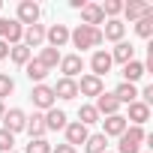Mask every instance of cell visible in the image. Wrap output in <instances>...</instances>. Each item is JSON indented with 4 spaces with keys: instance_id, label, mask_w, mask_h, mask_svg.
Returning a JSON list of instances; mask_svg holds the SVG:
<instances>
[{
    "instance_id": "cell-37",
    "label": "cell",
    "mask_w": 153,
    "mask_h": 153,
    "mask_svg": "<svg viewBox=\"0 0 153 153\" xmlns=\"http://www.w3.org/2000/svg\"><path fill=\"white\" fill-rule=\"evenodd\" d=\"M3 57H9V45H6L3 39H0V60H3Z\"/></svg>"
},
{
    "instance_id": "cell-5",
    "label": "cell",
    "mask_w": 153,
    "mask_h": 153,
    "mask_svg": "<svg viewBox=\"0 0 153 153\" xmlns=\"http://www.w3.org/2000/svg\"><path fill=\"white\" fill-rule=\"evenodd\" d=\"M123 15H126L129 21H141V18L153 15V6L144 3V0H129V3H123Z\"/></svg>"
},
{
    "instance_id": "cell-35",
    "label": "cell",
    "mask_w": 153,
    "mask_h": 153,
    "mask_svg": "<svg viewBox=\"0 0 153 153\" xmlns=\"http://www.w3.org/2000/svg\"><path fill=\"white\" fill-rule=\"evenodd\" d=\"M51 153H78V150L69 147V144H57V147H51Z\"/></svg>"
},
{
    "instance_id": "cell-21",
    "label": "cell",
    "mask_w": 153,
    "mask_h": 153,
    "mask_svg": "<svg viewBox=\"0 0 153 153\" xmlns=\"http://www.w3.org/2000/svg\"><path fill=\"white\" fill-rule=\"evenodd\" d=\"M144 72H147V69H144V63L129 60V63L123 66V81H126V84H135L138 78H144Z\"/></svg>"
},
{
    "instance_id": "cell-16",
    "label": "cell",
    "mask_w": 153,
    "mask_h": 153,
    "mask_svg": "<svg viewBox=\"0 0 153 153\" xmlns=\"http://www.w3.org/2000/svg\"><path fill=\"white\" fill-rule=\"evenodd\" d=\"M42 42H45V27H42V24H30V27H24L21 45H27V48H36V45H42Z\"/></svg>"
},
{
    "instance_id": "cell-4",
    "label": "cell",
    "mask_w": 153,
    "mask_h": 153,
    "mask_svg": "<svg viewBox=\"0 0 153 153\" xmlns=\"http://www.w3.org/2000/svg\"><path fill=\"white\" fill-rule=\"evenodd\" d=\"M24 126H27V114L21 111V108H9L6 114H3V129L6 132H24Z\"/></svg>"
},
{
    "instance_id": "cell-10",
    "label": "cell",
    "mask_w": 153,
    "mask_h": 153,
    "mask_svg": "<svg viewBox=\"0 0 153 153\" xmlns=\"http://www.w3.org/2000/svg\"><path fill=\"white\" fill-rule=\"evenodd\" d=\"M87 126H81L78 120H75V123H66V144L69 147H75V150H78V144H84L87 141Z\"/></svg>"
},
{
    "instance_id": "cell-40",
    "label": "cell",
    "mask_w": 153,
    "mask_h": 153,
    "mask_svg": "<svg viewBox=\"0 0 153 153\" xmlns=\"http://www.w3.org/2000/svg\"><path fill=\"white\" fill-rule=\"evenodd\" d=\"M0 6H3V3H0Z\"/></svg>"
},
{
    "instance_id": "cell-17",
    "label": "cell",
    "mask_w": 153,
    "mask_h": 153,
    "mask_svg": "<svg viewBox=\"0 0 153 153\" xmlns=\"http://www.w3.org/2000/svg\"><path fill=\"white\" fill-rule=\"evenodd\" d=\"M132 120V126H144L147 120H150V105H144V102H129V117H126V123Z\"/></svg>"
},
{
    "instance_id": "cell-6",
    "label": "cell",
    "mask_w": 153,
    "mask_h": 153,
    "mask_svg": "<svg viewBox=\"0 0 153 153\" xmlns=\"http://www.w3.org/2000/svg\"><path fill=\"white\" fill-rule=\"evenodd\" d=\"M15 21H18L21 27H24V24H27V27H30V24H39V6L33 3V0H21V3H18V18H15Z\"/></svg>"
},
{
    "instance_id": "cell-39",
    "label": "cell",
    "mask_w": 153,
    "mask_h": 153,
    "mask_svg": "<svg viewBox=\"0 0 153 153\" xmlns=\"http://www.w3.org/2000/svg\"><path fill=\"white\" fill-rule=\"evenodd\" d=\"M9 153H15V150H9Z\"/></svg>"
},
{
    "instance_id": "cell-31",
    "label": "cell",
    "mask_w": 153,
    "mask_h": 153,
    "mask_svg": "<svg viewBox=\"0 0 153 153\" xmlns=\"http://www.w3.org/2000/svg\"><path fill=\"white\" fill-rule=\"evenodd\" d=\"M120 12H123V0H105V3H102V15L117 18Z\"/></svg>"
},
{
    "instance_id": "cell-36",
    "label": "cell",
    "mask_w": 153,
    "mask_h": 153,
    "mask_svg": "<svg viewBox=\"0 0 153 153\" xmlns=\"http://www.w3.org/2000/svg\"><path fill=\"white\" fill-rule=\"evenodd\" d=\"M9 21H12V18H0V39H6V33H9Z\"/></svg>"
},
{
    "instance_id": "cell-9",
    "label": "cell",
    "mask_w": 153,
    "mask_h": 153,
    "mask_svg": "<svg viewBox=\"0 0 153 153\" xmlns=\"http://www.w3.org/2000/svg\"><path fill=\"white\" fill-rule=\"evenodd\" d=\"M75 84H78L81 96H99V93H105L102 78H96V75H81V81H75Z\"/></svg>"
},
{
    "instance_id": "cell-24",
    "label": "cell",
    "mask_w": 153,
    "mask_h": 153,
    "mask_svg": "<svg viewBox=\"0 0 153 153\" xmlns=\"http://www.w3.org/2000/svg\"><path fill=\"white\" fill-rule=\"evenodd\" d=\"M105 147H108V138H105L102 132L87 135V141H84V150H87V153H105Z\"/></svg>"
},
{
    "instance_id": "cell-41",
    "label": "cell",
    "mask_w": 153,
    "mask_h": 153,
    "mask_svg": "<svg viewBox=\"0 0 153 153\" xmlns=\"http://www.w3.org/2000/svg\"><path fill=\"white\" fill-rule=\"evenodd\" d=\"M105 153H108V150H105Z\"/></svg>"
},
{
    "instance_id": "cell-12",
    "label": "cell",
    "mask_w": 153,
    "mask_h": 153,
    "mask_svg": "<svg viewBox=\"0 0 153 153\" xmlns=\"http://www.w3.org/2000/svg\"><path fill=\"white\" fill-rule=\"evenodd\" d=\"M93 108H96V114H102V117H111V114H117V111H120V102L114 99V93H99Z\"/></svg>"
},
{
    "instance_id": "cell-11",
    "label": "cell",
    "mask_w": 153,
    "mask_h": 153,
    "mask_svg": "<svg viewBox=\"0 0 153 153\" xmlns=\"http://www.w3.org/2000/svg\"><path fill=\"white\" fill-rule=\"evenodd\" d=\"M45 39H48V45H51V48H57V51H60V48L69 42V27H66V24H54V27H48V30H45Z\"/></svg>"
},
{
    "instance_id": "cell-38",
    "label": "cell",
    "mask_w": 153,
    "mask_h": 153,
    "mask_svg": "<svg viewBox=\"0 0 153 153\" xmlns=\"http://www.w3.org/2000/svg\"><path fill=\"white\" fill-rule=\"evenodd\" d=\"M3 114H6V105H3V102H0V120H3Z\"/></svg>"
},
{
    "instance_id": "cell-14",
    "label": "cell",
    "mask_w": 153,
    "mask_h": 153,
    "mask_svg": "<svg viewBox=\"0 0 153 153\" xmlns=\"http://www.w3.org/2000/svg\"><path fill=\"white\" fill-rule=\"evenodd\" d=\"M81 21H84L87 27H99V24H105L102 6H99V3H87V6L81 9Z\"/></svg>"
},
{
    "instance_id": "cell-3",
    "label": "cell",
    "mask_w": 153,
    "mask_h": 153,
    "mask_svg": "<svg viewBox=\"0 0 153 153\" xmlns=\"http://www.w3.org/2000/svg\"><path fill=\"white\" fill-rule=\"evenodd\" d=\"M30 99H33V105L36 108H42V111H48V108H54V90L48 87V84H36L33 87V93H30Z\"/></svg>"
},
{
    "instance_id": "cell-29",
    "label": "cell",
    "mask_w": 153,
    "mask_h": 153,
    "mask_svg": "<svg viewBox=\"0 0 153 153\" xmlns=\"http://www.w3.org/2000/svg\"><path fill=\"white\" fill-rule=\"evenodd\" d=\"M135 33H138L141 39H150V36H153V15H147V18L135 21Z\"/></svg>"
},
{
    "instance_id": "cell-2",
    "label": "cell",
    "mask_w": 153,
    "mask_h": 153,
    "mask_svg": "<svg viewBox=\"0 0 153 153\" xmlns=\"http://www.w3.org/2000/svg\"><path fill=\"white\" fill-rule=\"evenodd\" d=\"M144 138H147L144 126H126V132L120 135V150L117 153H141Z\"/></svg>"
},
{
    "instance_id": "cell-33",
    "label": "cell",
    "mask_w": 153,
    "mask_h": 153,
    "mask_svg": "<svg viewBox=\"0 0 153 153\" xmlns=\"http://www.w3.org/2000/svg\"><path fill=\"white\" fill-rule=\"evenodd\" d=\"M12 144H15V135H12V132H6V129H0V153H9V150H12Z\"/></svg>"
},
{
    "instance_id": "cell-7",
    "label": "cell",
    "mask_w": 153,
    "mask_h": 153,
    "mask_svg": "<svg viewBox=\"0 0 153 153\" xmlns=\"http://www.w3.org/2000/svg\"><path fill=\"white\" fill-rule=\"evenodd\" d=\"M81 69H84V57H81V54H66V57H60L63 78H72V81H75V75H78Z\"/></svg>"
},
{
    "instance_id": "cell-30",
    "label": "cell",
    "mask_w": 153,
    "mask_h": 153,
    "mask_svg": "<svg viewBox=\"0 0 153 153\" xmlns=\"http://www.w3.org/2000/svg\"><path fill=\"white\" fill-rule=\"evenodd\" d=\"M24 153H51V144L45 138H30V144L24 147Z\"/></svg>"
},
{
    "instance_id": "cell-28",
    "label": "cell",
    "mask_w": 153,
    "mask_h": 153,
    "mask_svg": "<svg viewBox=\"0 0 153 153\" xmlns=\"http://www.w3.org/2000/svg\"><path fill=\"white\" fill-rule=\"evenodd\" d=\"M96 120H99V114H96L93 105H81V108H78V123H81V126H90V123H96Z\"/></svg>"
},
{
    "instance_id": "cell-22",
    "label": "cell",
    "mask_w": 153,
    "mask_h": 153,
    "mask_svg": "<svg viewBox=\"0 0 153 153\" xmlns=\"http://www.w3.org/2000/svg\"><path fill=\"white\" fill-rule=\"evenodd\" d=\"M45 129H66V111L48 108V114H45Z\"/></svg>"
},
{
    "instance_id": "cell-8",
    "label": "cell",
    "mask_w": 153,
    "mask_h": 153,
    "mask_svg": "<svg viewBox=\"0 0 153 153\" xmlns=\"http://www.w3.org/2000/svg\"><path fill=\"white\" fill-rule=\"evenodd\" d=\"M90 69H93L90 75H96V78L108 75V72H111V54H108V51H102V48H99V51H93V57H90Z\"/></svg>"
},
{
    "instance_id": "cell-32",
    "label": "cell",
    "mask_w": 153,
    "mask_h": 153,
    "mask_svg": "<svg viewBox=\"0 0 153 153\" xmlns=\"http://www.w3.org/2000/svg\"><path fill=\"white\" fill-rule=\"evenodd\" d=\"M15 90V81L9 78V75H3V72H0V102H3V96H9Z\"/></svg>"
},
{
    "instance_id": "cell-19",
    "label": "cell",
    "mask_w": 153,
    "mask_h": 153,
    "mask_svg": "<svg viewBox=\"0 0 153 153\" xmlns=\"http://www.w3.org/2000/svg\"><path fill=\"white\" fill-rule=\"evenodd\" d=\"M108 54H111V63H123V66H126L129 60H135V48H132L129 42H117L114 51H108Z\"/></svg>"
},
{
    "instance_id": "cell-27",
    "label": "cell",
    "mask_w": 153,
    "mask_h": 153,
    "mask_svg": "<svg viewBox=\"0 0 153 153\" xmlns=\"http://www.w3.org/2000/svg\"><path fill=\"white\" fill-rule=\"evenodd\" d=\"M9 57H12V63L27 66V63H30V48H27V45H12V48H9Z\"/></svg>"
},
{
    "instance_id": "cell-1",
    "label": "cell",
    "mask_w": 153,
    "mask_h": 153,
    "mask_svg": "<svg viewBox=\"0 0 153 153\" xmlns=\"http://www.w3.org/2000/svg\"><path fill=\"white\" fill-rule=\"evenodd\" d=\"M69 42L75 45V48H96V45H102L105 39H102V30L99 27H87V24H78L72 33H69Z\"/></svg>"
},
{
    "instance_id": "cell-26",
    "label": "cell",
    "mask_w": 153,
    "mask_h": 153,
    "mask_svg": "<svg viewBox=\"0 0 153 153\" xmlns=\"http://www.w3.org/2000/svg\"><path fill=\"white\" fill-rule=\"evenodd\" d=\"M36 60H39V63H42V66H45V69H54V66H57V63H60V51H57V48H51V45H48V48H42V54H39V57H36Z\"/></svg>"
},
{
    "instance_id": "cell-23",
    "label": "cell",
    "mask_w": 153,
    "mask_h": 153,
    "mask_svg": "<svg viewBox=\"0 0 153 153\" xmlns=\"http://www.w3.org/2000/svg\"><path fill=\"white\" fill-rule=\"evenodd\" d=\"M27 132H30V138H42L48 129H45V114H33V117H27V126H24Z\"/></svg>"
},
{
    "instance_id": "cell-15",
    "label": "cell",
    "mask_w": 153,
    "mask_h": 153,
    "mask_svg": "<svg viewBox=\"0 0 153 153\" xmlns=\"http://www.w3.org/2000/svg\"><path fill=\"white\" fill-rule=\"evenodd\" d=\"M123 33H126V24L120 18H108L105 21V30H102V39L108 42H123Z\"/></svg>"
},
{
    "instance_id": "cell-13",
    "label": "cell",
    "mask_w": 153,
    "mask_h": 153,
    "mask_svg": "<svg viewBox=\"0 0 153 153\" xmlns=\"http://www.w3.org/2000/svg\"><path fill=\"white\" fill-rule=\"evenodd\" d=\"M126 126H129V123H126L123 114H111V117L102 120V135H105V138H108V135H117V138H120V135L126 132Z\"/></svg>"
},
{
    "instance_id": "cell-20",
    "label": "cell",
    "mask_w": 153,
    "mask_h": 153,
    "mask_svg": "<svg viewBox=\"0 0 153 153\" xmlns=\"http://www.w3.org/2000/svg\"><path fill=\"white\" fill-rule=\"evenodd\" d=\"M114 99L120 102V105H129V102H138V90H135V84H117V90H114Z\"/></svg>"
},
{
    "instance_id": "cell-18",
    "label": "cell",
    "mask_w": 153,
    "mask_h": 153,
    "mask_svg": "<svg viewBox=\"0 0 153 153\" xmlns=\"http://www.w3.org/2000/svg\"><path fill=\"white\" fill-rule=\"evenodd\" d=\"M51 90H54L57 99H75V96H78V84H75L72 78H60Z\"/></svg>"
},
{
    "instance_id": "cell-34",
    "label": "cell",
    "mask_w": 153,
    "mask_h": 153,
    "mask_svg": "<svg viewBox=\"0 0 153 153\" xmlns=\"http://www.w3.org/2000/svg\"><path fill=\"white\" fill-rule=\"evenodd\" d=\"M141 102H144V105H150V102H153V84H147V87L141 90Z\"/></svg>"
},
{
    "instance_id": "cell-25",
    "label": "cell",
    "mask_w": 153,
    "mask_h": 153,
    "mask_svg": "<svg viewBox=\"0 0 153 153\" xmlns=\"http://www.w3.org/2000/svg\"><path fill=\"white\" fill-rule=\"evenodd\" d=\"M24 72H27V78L36 81V84H42V81H45V75H48V69H45L39 60H30V63L24 66Z\"/></svg>"
}]
</instances>
